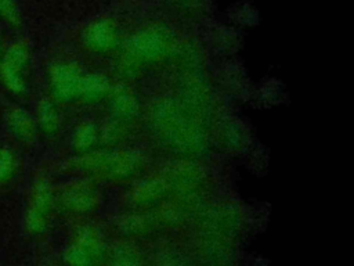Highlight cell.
Instances as JSON below:
<instances>
[{
    "mask_svg": "<svg viewBox=\"0 0 354 266\" xmlns=\"http://www.w3.org/2000/svg\"><path fill=\"white\" fill-rule=\"evenodd\" d=\"M18 168L17 157L8 147H0V186L8 183Z\"/></svg>",
    "mask_w": 354,
    "mask_h": 266,
    "instance_id": "obj_19",
    "label": "cell"
},
{
    "mask_svg": "<svg viewBox=\"0 0 354 266\" xmlns=\"http://www.w3.org/2000/svg\"><path fill=\"white\" fill-rule=\"evenodd\" d=\"M30 65V48L26 40L12 42L0 57V82L15 96L28 91L26 73Z\"/></svg>",
    "mask_w": 354,
    "mask_h": 266,
    "instance_id": "obj_8",
    "label": "cell"
},
{
    "mask_svg": "<svg viewBox=\"0 0 354 266\" xmlns=\"http://www.w3.org/2000/svg\"><path fill=\"white\" fill-rule=\"evenodd\" d=\"M149 157L137 147H98L87 154L75 155L64 163L73 176L88 177L102 184H131L147 173Z\"/></svg>",
    "mask_w": 354,
    "mask_h": 266,
    "instance_id": "obj_3",
    "label": "cell"
},
{
    "mask_svg": "<svg viewBox=\"0 0 354 266\" xmlns=\"http://www.w3.org/2000/svg\"><path fill=\"white\" fill-rule=\"evenodd\" d=\"M212 33V43L218 51H234L239 46V35L232 28L220 26Z\"/></svg>",
    "mask_w": 354,
    "mask_h": 266,
    "instance_id": "obj_18",
    "label": "cell"
},
{
    "mask_svg": "<svg viewBox=\"0 0 354 266\" xmlns=\"http://www.w3.org/2000/svg\"><path fill=\"white\" fill-rule=\"evenodd\" d=\"M3 54V44H1V39H0V57Z\"/></svg>",
    "mask_w": 354,
    "mask_h": 266,
    "instance_id": "obj_21",
    "label": "cell"
},
{
    "mask_svg": "<svg viewBox=\"0 0 354 266\" xmlns=\"http://www.w3.org/2000/svg\"><path fill=\"white\" fill-rule=\"evenodd\" d=\"M57 209V188L48 177L37 176L29 190L25 211V226L32 231L47 230L50 219Z\"/></svg>",
    "mask_w": 354,
    "mask_h": 266,
    "instance_id": "obj_7",
    "label": "cell"
},
{
    "mask_svg": "<svg viewBox=\"0 0 354 266\" xmlns=\"http://www.w3.org/2000/svg\"><path fill=\"white\" fill-rule=\"evenodd\" d=\"M178 36L162 21H149L123 39L113 55V69L120 82L131 83L148 71L170 64Z\"/></svg>",
    "mask_w": 354,
    "mask_h": 266,
    "instance_id": "obj_1",
    "label": "cell"
},
{
    "mask_svg": "<svg viewBox=\"0 0 354 266\" xmlns=\"http://www.w3.org/2000/svg\"><path fill=\"white\" fill-rule=\"evenodd\" d=\"M57 105L48 96L41 97L36 105V123L39 132L46 137H55L62 127V116Z\"/></svg>",
    "mask_w": 354,
    "mask_h": 266,
    "instance_id": "obj_15",
    "label": "cell"
},
{
    "mask_svg": "<svg viewBox=\"0 0 354 266\" xmlns=\"http://www.w3.org/2000/svg\"><path fill=\"white\" fill-rule=\"evenodd\" d=\"M133 123L108 118L100 125V147L116 148L129 145V141L133 139Z\"/></svg>",
    "mask_w": 354,
    "mask_h": 266,
    "instance_id": "obj_13",
    "label": "cell"
},
{
    "mask_svg": "<svg viewBox=\"0 0 354 266\" xmlns=\"http://www.w3.org/2000/svg\"><path fill=\"white\" fill-rule=\"evenodd\" d=\"M123 39L120 24L113 17L108 15L88 21L79 33V42L83 50L95 57L115 55Z\"/></svg>",
    "mask_w": 354,
    "mask_h": 266,
    "instance_id": "obj_6",
    "label": "cell"
},
{
    "mask_svg": "<svg viewBox=\"0 0 354 266\" xmlns=\"http://www.w3.org/2000/svg\"><path fill=\"white\" fill-rule=\"evenodd\" d=\"M104 201L100 183L82 176H73L57 190V208L64 212L84 216L97 212Z\"/></svg>",
    "mask_w": 354,
    "mask_h": 266,
    "instance_id": "obj_4",
    "label": "cell"
},
{
    "mask_svg": "<svg viewBox=\"0 0 354 266\" xmlns=\"http://www.w3.org/2000/svg\"><path fill=\"white\" fill-rule=\"evenodd\" d=\"M245 141V133L242 127L236 123L228 122L225 125H220L218 130V144L228 151L241 150L243 145L241 144Z\"/></svg>",
    "mask_w": 354,
    "mask_h": 266,
    "instance_id": "obj_17",
    "label": "cell"
},
{
    "mask_svg": "<svg viewBox=\"0 0 354 266\" xmlns=\"http://www.w3.org/2000/svg\"><path fill=\"white\" fill-rule=\"evenodd\" d=\"M148 122L160 145L184 159L196 157L207 145L209 136L203 118L180 98H158L148 109Z\"/></svg>",
    "mask_w": 354,
    "mask_h": 266,
    "instance_id": "obj_2",
    "label": "cell"
},
{
    "mask_svg": "<svg viewBox=\"0 0 354 266\" xmlns=\"http://www.w3.org/2000/svg\"><path fill=\"white\" fill-rule=\"evenodd\" d=\"M0 18L14 28L21 26V14L15 0H0Z\"/></svg>",
    "mask_w": 354,
    "mask_h": 266,
    "instance_id": "obj_20",
    "label": "cell"
},
{
    "mask_svg": "<svg viewBox=\"0 0 354 266\" xmlns=\"http://www.w3.org/2000/svg\"><path fill=\"white\" fill-rule=\"evenodd\" d=\"M86 73L75 60L54 61L47 69L48 97L57 105L79 104Z\"/></svg>",
    "mask_w": 354,
    "mask_h": 266,
    "instance_id": "obj_5",
    "label": "cell"
},
{
    "mask_svg": "<svg viewBox=\"0 0 354 266\" xmlns=\"http://www.w3.org/2000/svg\"><path fill=\"white\" fill-rule=\"evenodd\" d=\"M177 18L184 21H201L209 10L207 0H160Z\"/></svg>",
    "mask_w": 354,
    "mask_h": 266,
    "instance_id": "obj_16",
    "label": "cell"
},
{
    "mask_svg": "<svg viewBox=\"0 0 354 266\" xmlns=\"http://www.w3.org/2000/svg\"><path fill=\"white\" fill-rule=\"evenodd\" d=\"M112 86L113 82L108 75L97 71H87L79 104L87 107L105 104Z\"/></svg>",
    "mask_w": 354,
    "mask_h": 266,
    "instance_id": "obj_12",
    "label": "cell"
},
{
    "mask_svg": "<svg viewBox=\"0 0 354 266\" xmlns=\"http://www.w3.org/2000/svg\"><path fill=\"white\" fill-rule=\"evenodd\" d=\"M105 105L108 108L109 118L133 125H136L142 112V104L140 101V97L130 86V83L124 82L113 83Z\"/></svg>",
    "mask_w": 354,
    "mask_h": 266,
    "instance_id": "obj_10",
    "label": "cell"
},
{
    "mask_svg": "<svg viewBox=\"0 0 354 266\" xmlns=\"http://www.w3.org/2000/svg\"><path fill=\"white\" fill-rule=\"evenodd\" d=\"M105 254V242L93 226L79 227L64 249V260L69 266H94Z\"/></svg>",
    "mask_w": 354,
    "mask_h": 266,
    "instance_id": "obj_9",
    "label": "cell"
},
{
    "mask_svg": "<svg viewBox=\"0 0 354 266\" xmlns=\"http://www.w3.org/2000/svg\"><path fill=\"white\" fill-rule=\"evenodd\" d=\"M6 125L11 134L21 143L29 145L37 139L39 129L35 116L24 107L11 105L6 111Z\"/></svg>",
    "mask_w": 354,
    "mask_h": 266,
    "instance_id": "obj_11",
    "label": "cell"
},
{
    "mask_svg": "<svg viewBox=\"0 0 354 266\" xmlns=\"http://www.w3.org/2000/svg\"><path fill=\"white\" fill-rule=\"evenodd\" d=\"M71 147L75 155L87 154L100 147V123L84 119L80 121L72 130Z\"/></svg>",
    "mask_w": 354,
    "mask_h": 266,
    "instance_id": "obj_14",
    "label": "cell"
}]
</instances>
